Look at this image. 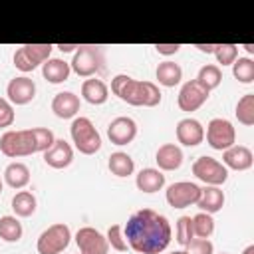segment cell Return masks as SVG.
Here are the masks:
<instances>
[{"label":"cell","instance_id":"15","mask_svg":"<svg viewBox=\"0 0 254 254\" xmlns=\"http://www.w3.org/2000/svg\"><path fill=\"white\" fill-rule=\"evenodd\" d=\"M177 139L179 143L187 145V147H196L202 143L204 139V129L202 125L192 119V117H187V119H181L177 123Z\"/></svg>","mask_w":254,"mask_h":254},{"label":"cell","instance_id":"31","mask_svg":"<svg viewBox=\"0 0 254 254\" xmlns=\"http://www.w3.org/2000/svg\"><path fill=\"white\" fill-rule=\"evenodd\" d=\"M232 73L240 83H252L254 81V62L250 58H238L232 64Z\"/></svg>","mask_w":254,"mask_h":254},{"label":"cell","instance_id":"11","mask_svg":"<svg viewBox=\"0 0 254 254\" xmlns=\"http://www.w3.org/2000/svg\"><path fill=\"white\" fill-rule=\"evenodd\" d=\"M75 242H77V248L81 254H107V250H109L107 238L91 226L79 228L75 234Z\"/></svg>","mask_w":254,"mask_h":254},{"label":"cell","instance_id":"17","mask_svg":"<svg viewBox=\"0 0 254 254\" xmlns=\"http://www.w3.org/2000/svg\"><path fill=\"white\" fill-rule=\"evenodd\" d=\"M222 161H224V167H230L234 171H246L252 167L254 163V155L248 147L244 145H232L224 151L222 155Z\"/></svg>","mask_w":254,"mask_h":254},{"label":"cell","instance_id":"37","mask_svg":"<svg viewBox=\"0 0 254 254\" xmlns=\"http://www.w3.org/2000/svg\"><path fill=\"white\" fill-rule=\"evenodd\" d=\"M12 123H14V109L4 97H0V127H10Z\"/></svg>","mask_w":254,"mask_h":254},{"label":"cell","instance_id":"14","mask_svg":"<svg viewBox=\"0 0 254 254\" xmlns=\"http://www.w3.org/2000/svg\"><path fill=\"white\" fill-rule=\"evenodd\" d=\"M6 93H8V99L12 103L26 105L36 97V83L26 75L14 77V79H10V83L6 87Z\"/></svg>","mask_w":254,"mask_h":254},{"label":"cell","instance_id":"42","mask_svg":"<svg viewBox=\"0 0 254 254\" xmlns=\"http://www.w3.org/2000/svg\"><path fill=\"white\" fill-rule=\"evenodd\" d=\"M244 48H246V52H248V54H254V46H252V44H246Z\"/></svg>","mask_w":254,"mask_h":254},{"label":"cell","instance_id":"45","mask_svg":"<svg viewBox=\"0 0 254 254\" xmlns=\"http://www.w3.org/2000/svg\"><path fill=\"white\" fill-rule=\"evenodd\" d=\"M222 254H226V252H222Z\"/></svg>","mask_w":254,"mask_h":254},{"label":"cell","instance_id":"43","mask_svg":"<svg viewBox=\"0 0 254 254\" xmlns=\"http://www.w3.org/2000/svg\"><path fill=\"white\" fill-rule=\"evenodd\" d=\"M171 254H189L187 250H177V252H171Z\"/></svg>","mask_w":254,"mask_h":254},{"label":"cell","instance_id":"33","mask_svg":"<svg viewBox=\"0 0 254 254\" xmlns=\"http://www.w3.org/2000/svg\"><path fill=\"white\" fill-rule=\"evenodd\" d=\"M214 56H216L220 65H232L236 56H238V46H234V44H216Z\"/></svg>","mask_w":254,"mask_h":254},{"label":"cell","instance_id":"10","mask_svg":"<svg viewBox=\"0 0 254 254\" xmlns=\"http://www.w3.org/2000/svg\"><path fill=\"white\" fill-rule=\"evenodd\" d=\"M200 196V187L189 181H181V183H173L167 189V202L173 208H185L190 206L198 200Z\"/></svg>","mask_w":254,"mask_h":254},{"label":"cell","instance_id":"19","mask_svg":"<svg viewBox=\"0 0 254 254\" xmlns=\"http://www.w3.org/2000/svg\"><path fill=\"white\" fill-rule=\"evenodd\" d=\"M155 161H157L159 169H163V171H175L183 163V151L177 145H173V143H165V145L159 147V151L155 155Z\"/></svg>","mask_w":254,"mask_h":254},{"label":"cell","instance_id":"34","mask_svg":"<svg viewBox=\"0 0 254 254\" xmlns=\"http://www.w3.org/2000/svg\"><path fill=\"white\" fill-rule=\"evenodd\" d=\"M194 232H192V218L190 216H181L177 220V242L187 246L192 240Z\"/></svg>","mask_w":254,"mask_h":254},{"label":"cell","instance_id":"29","mask_svg":"<svg viewBox=\"0 0 254 254\" xmlns=\"http://www.w3.org/2000/svg\"><path fill=\"white\" fill-rule=\"evenodd\" d=\"M236 117L242 125H254V93H246L236 103Z\"/></svg>","mask_w":254,"mask_h":254},{"label":"cell","instance_id":"21","mask_svg":"<svg viewBox=\"0 0 254 254\" xmlns=\"http://www.w3.org/2000/svg\"><path fill=\"white\" fill-rule=\"evenodd\" d=\"M81 95H83V99L87 101V103H91V105H101V103H105L107 101V97H109V89H107V85L101 81V79H85L83 83H81Z\"/></svg>","mask_w":254,"mask_h":254},{"label":"cell","instance_id":"23","mask_svg":"<svg viewBox=\"0 0 254 254\" xmlns=\"http://www.w3.org/2000/svg\"><path fill=\"white\" fill-rule=\"evenodd\" d=\"M137 189L143 192H157L165 185V175L159 169H143L137 175Z\"/></svg>","mask_w":254,"mask_h":254},{"label":"cell","instance_id":"44","mask_svg":"<svg viewBox=\"0 0 254 254\" xmlns=\"http://www.w3.org/2000/svg\"><path fill=\"white\" fill-rule=\"evenodd\" d=\"M0 192H2V181H0Z\"/></svg>","mask_w":254,"mask_h":254},{"label":"cell","instance_id":"8","mask_svg":"<svg viewBox=\"0 0 254 254\" xmlns=\"http://www.w3.org/2000/svg\"><path fill=\"white\" fill-rule=\"evenodd\" d=\"M192 175L198 181H202V183H206L210 187H218V185L226 183V179H228L226 167L220 161H216L212 157H206V155L198 157L192 163Z\"/></svg>","mask_w":254,"mask_h":254},{"label":"cell","instance_id":"36","mask_svg":"<svg viewBox=\"0 0 254 254\" xmlns=\"http://www.w3.org/2000/svg\"><path fill=\"white\" fill-rule=\"evenodd\" d=\"M212 242L208 238H192L187 244V252L189 254H212Z\"/></svg>","mask_w":254,"mask_h":254},{"label":"cell","instance_id":"4","mask_svg":"<svg viewBox=\"0 0 254 254\" xmlns=\"http://www.w3.org/2000/svg\"><path fill=\"white\" fill-rule=\"evenodd\" d=\"M69 133H71V139H73V143H75V147H77L79 153L93 155V153L99 151L101 137H99L97 129L93 127V123L87 117H75L71 121Z\"/></svg>","mask_w":254,"mask_h":254},{"label":"cell","instance_id":"28","mask_svg":"<svg viewBox=\"0 0 254 254\" xmlns=\"http://www.w3.org/2000/svg\"><path fill=\"white\" fill-rule=\"evenodd\" d=\"M0 238L6 242H18L22 238V224L16 216L0 218Z\"/></svg>","mask_w":254,"mask_h":254},{"label":"cell","instance_id":"40","mask_svg":"<svg viewBox=\"0 0 254 254\" xmlns=\"http://www.w3.org/2000/svg\"><path fill=\"white\" fill-rule=\"evenodd\" d=\"M58 48H60L62 52H73V50H77V46H75V44H60Z\"/></svg>","mask_w":254,"mask_h":254},{"label":"cell","instance_id":"38","mask_svg":"<svg viewBox=\"0 0 254 254\" xmlns=\"http://www.w3.org/2000/svg\"><path fill=\"white\" fill-rule=\"evenodd\" d=\"M155 48H157V52L163 54V56H173V54L179 52L181 46H179V44H157Z\"/></svg>","mask_w":254,"mask_h":254},{"label":"cell","instance_id":"6","mask_svg":"<svg viewBox=\"0 0 254 254\" xmlns=\"http://www.w3.org/2000/svg\"><path fill=\"white\" fill-rule=\"evenodd\" d=\"M103 64V52L97 46H77L73 60H71V69L81 75V77H89L95 71L101 69Z\"/></svg>","mask_w":254,"mask_h":254},{"label":"cell","instance_id":"35","mask_svg":"<svg viewBox=\"0 0 254 254\" xmlns=\"http://www.w3.org/2000/svg\"><path fill=\"white\" fill-rule=\"evenodd\" d=\"M107 244H111V248H115V250H119V252H125V250H127V242H125V238L121 236V226H119V224L109 226Z\"/></svg>","mask_w":254,"mask_h":254},{"label":"cell","instance_id":"32","mask_svg":"<svg viewBox=\"0 0 254 254\" xmlns=\"http://www.w3.org/2000/svg\"><path fill=\"white\" fill-rule=\"evenodd\" d=\"M192 232L198 238H208L214 232V220L206 212H198L192 216Z\"/></svg>","mask_w":254,"mask_h":254},{"label":"cell","instance_id":"12","mask_svg":"<svg viewBox=\"0 0 254 254\" xmlns=\"http://www.w3.org/2000/svg\"><path fill=\"white\" fill-rule=\"evenodd\" d=\"M208 93L210 91L202 83H198L196 79H190L179 91V99H177L179 101V107L183 111H196L208 99Z\"/></svg>","mask_w":254,"mask_h":254},{"label":"cell","instance_id":"26","mask_svg":"<svg viewBox=\"0 0 254 254\" xmlns=\"http://www.w3.org/2000/svg\"><path fill=\"white\" fill-rule=\"evenodd\" d=\"M12 208L16 212V216H32L36 212V196L28 190H20L14 194L12 198Z\"/></svg>","mask_w":254,"mask_h":254},{"label":"cell","instance_id":"24","mask_svg":"<svg viewBox=\"0 0 254 254\" xmlns=\"http://www.w3.org/2000/svg\"><path fill=\"white\" fill-rule=\"evenodd\" d=\"M4 181L12 189H22L30 183V169L24 163H10L4 171Z\"/></svg>","mask_w":254,"mask_h":254},{"label":"cell","instance_id":"20","mask_svg":"<svg viewBox=\"0 0 254 254\" xmlns=\"http://www.w3.org/2000/svg\"><path fill=\"white\" fill-rule=\"evenodd\" d=\"M198 208H202V212L206 214H214L224 206V192L218 187H204L200 189V196L196 200Z\"/></svg>","mask_w":254,"mask_h":254},{"label":"cell","instance_id":"5","mask_svg":"<svg viewBox=\"0 0 254 254\" xmlns=\"http://www.w3.org/2000/svg\"><path fill=\"white\" fill-rule=\"evenodd\" d=\"M69 226L64 222H56L46 228L38 238V252L40 254H60L69 246Z\"/></svg>","mask_w":254,"mask_h":254},{"label":"cell","instance_id":"18","mask_svg":"<svg viewBox=\"0 0 254 254\" xmlns=\"http://www.w3.org/2000/svg\"><path fill=\"white\" fill-rule=\"evenodd\" d=\"M52 111L60 119H71L79 111V97L71 91H60L52 99Z\"/></svg>","mask_w":254,"mask_h":254},{"label":"cell","instance_id":"1","mask_svg":"<svg viewBox=\"0 0 254 254\" xmlns=\"http://www.w3.org/2000/svg\"><path fill=\"white\" fill-rule=\"evenodd\" d=\"M125 238V242L139 254H159L171 242V224L167 216L151 208H141L129 216Z\"/></svg>","mask_w":254,"mask_h":254},{"label":"cell","instance_id":"27","mask_svg":"<svg viewBox=\"0 0 254 254\" xmlns=\"http://www.w3.org/2000/svg\"><path fill=\"white\" fill-rule=\"evenodd\" d=\"M133 169H135V163L127 153L117 151V153H113L109 157V171L115 177H129L133 173Z\"/></svg>","mask_w":254,"mask_h":254},{"label":"cell","instance_id":"41","mask_svg":"<svg viewBox=\"0 0 254 254\" xmlns=\"http://www.w3.org/2000/svg\"><path fill=\"white\" fill-rule=\"evenodd\" d=\"M242 254H254V246L250 244L248 248H244V252H242Z\"/></svg>","mask_w":254,"mask_h":254},{"label":"cell","instance_id":"25","mask_svg":"<svg viewBox=\"0 0 254 254\" xmlns=\"http://www.w3.org/2000/svg\"><path fill=\"white\" fill-rule=\"evenodd\" d=\"M183 77V69L175 62H163L157 65V79L165 87H175Z\"/></svg>","mask_w":254,"mask_h":254},{"label":"cell","instance_id":"39","mask_svg":"<svg viewBox=\"0 0 254 254\" xmlns=\"http://www.w3.org/2000/svg\"><path fill=\"white\" fill-rule=\"evenodd\" d=\"M194 48H196V50H200V52H204V54H214L216 44H196Z\"/></svg>","mask_w":254,"mask_h":254},{"label":"cell","instance_id":"3","mask_svg":"<svg viewBox=\"0 0 254 254\" xmlns=\"http://www.w3.org/2000/svg\"><path fill=\"white\" fill-rule=\"evenodd\" d=\"M111 91L129 105L155 107L161 101V91L151 81H137L125 73H119L111 81Z\"/></svg>","mask_w":254,"mask_h":254},{"label":"cell","instance_id":"13","mask_svg":"<svg viewBox=\"0 0 254 254\" xmlns=\"http://www.w3.org/2000/svg\"><path fill=\"white\" fill-rule=\"evenodd\" d=\"M137 135V123L131 117H117L107 127V137L113 145H127Z\"/></svg>","mask_w":254,"mask_h":254},{"label":"cell","instance_id":"22","mask_svg":"<svg viewBox=\"0 0 254 254\" xmlns=\"http://www.w3.org/2000/svg\"><path fill=\"white\" fill-rule=\"evenodd\" d=\"M69 64L64 62V60H58V58H52V60H46L44 65H42V75L50 81V83H62L69 77Z\"/></svg>","mask_w":254,"mask_h":254},{"label":"cell","instance_id":"2","mask_svg":"<svg viewBox=\"0 0 254 254\" xmlns=\"http://www.w3.org/2000/svg\"><path fill=\"white\" fill-rule=\"evenodd\" d=\"M56 137L50 129L46 127H34V129H24V131H6L0 137V151L10 157H26L34 155L38 151H48L54 145Z\"/></svg>","mask_w":254,"mask_h":254},{"label":"cell","instance_id":"16","mask_svg":"<svg viewBox=\"0 0 254 254\" xmlns=\"http://www.w3.org/2000/svg\"><path fill=\"white\" fill-rule=\"evenodd\" d=\"M44 161L52 169H65L73 161V151L69 143H65L64 139H56L54 145L48 151H44Z\"/></svg>","mask_w":254,"mask_h":254},{"label":"cell","instance_id":"7","mask_svg":"<svg viewBox=\"0 0 254 254\" xmlns=\"http://www.w3.org/2000/svg\"><path fill=\"white\" fill-rule=\"evenodd\" d=\"M52 48L54 46H50V44H26V46H22V48L16 50V54H14V65L20 71H32L40 64L44 65L46 60H50Z\"/></svg>","mask_w":254,"mask_h":254},{"label":"cell","instance_id":"30","mask_svg":"<svg viewBox=\"0 0 254 254\" xmlns=\"http://www.w3.org/2000/svg\"><path fill=\"white\" fill-rule=\"evenodd\" d=\"M196 81L202 83L208 91L218 87L220 81H222V73H220V67L218 65H212V64H206L198 69V75H196Z\"/></svg>","mask_w":254,"mask_h":254},{"label":"cell","instance_id":"9","mask_svg":"<svg viewBox=\"0 0 254 254\" xmlns=\"http://www.w3.org/2000/svg\"><path fill=\"white\" fill-rule=\"evenodd\" d=\"M206 141H208V145L212 149L226 151L228 147L234 145L236 131H234V127H232V123L228 119L216 117V119H210V123L206 127Z\"/></svg>","mask_w":254,"mask_h":254}]
</instances>
